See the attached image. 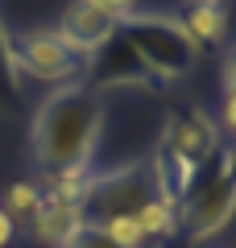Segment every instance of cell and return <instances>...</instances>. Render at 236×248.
<instances>
[{"label": "cell", "mask_w": 236, "mask_h": 248, "mask_svg": "<svg viewBox=\"0 0 236 248\" xmlns=\"http://www.w3.org/2000/svg\"><path fill=\"white\" fill-rule=\"evenodd\" d=\"M37 207H42V186L37 182H13L4 190V199H0V211L13 219V228L17 223H34Z\"/></svg>", "instance_id": "11"}, {"label": "cell", "mask_w": 236, "mask_h": 248, "mask_svg": "<svg viewBox=\"0 0 236 248\" xmlns=\"http://www.w3.org/2000/svg\"><path fill=\"white\" fill-rule=\"evenodd\" d=\"M191 4H216V0H191Z\"/></svg>", "instance_id": "17"}, {"label": "cell", "mask_w": 236, "mask_h": 248, "mask_svg": "<svg viewBox=\"0 0 236 248\" xmlns=\"http://www.w3.org/2000/svg\"><path fill=\"white\" fill-rule=\"evenodd\" d=\"M21 95V71L13 58V29L0 21V104H13Z\"/></svg>", "instance_id": "12"}, {"label": "cell", "mask_w": 236, "mask_h": 248, "mask_svg": "<svg viewBox=\"0 0 236 248\" xmlns=\"http://www.w3.org/2000/svg\"><path fill=\"white\" fill-rule=\"evenodd\" d=\"M96 9H104L112 21H124L129 13H137V0H91Z\"/></svg>", "instance_id": "15"}, {"label": "cell", "mask_w": 236, "mask_h": 248, "mask_svg": "<svg viewBox=\"0 0 236 248\" xmlns=\"http://www.w3.org/2000/svg\"><path fill=\"white\" fill-rule=\"evenodd\" d=\"M153 195H157V182L149 161H124L112 170H91L79 211H83V223H108L116 215H137Z\"/></svg>", "instance_id": "4"}, {"label": "cell", "mask_w": 236, "mask_h": 248, "mask_svg": "<svg viewBox=\"0 0 236 248\" xmlns=\"http://www.w3.org/2000/svg\"><path fill=\"white\" fill-rule=\"evenodd\" d=\"M178 21H183L186 37L195 42V50H211V46H219L228 37V9H224V0H216V4H191Z\"/></svg>", "instance_id": "9"}, {"label": "cell", "mask_w": 236, "mask_h": 248, "mask_svg": "<svg viewBox=\"0 0 236 248\" xmlns=\"http://www.w3.org/2000/svg\"><path fill=\"white\" fill-rule=\"evenodd\" d=\"M87 83L91 91H157L162 83L153 79V75L145 71L137 62V54L129 50V42L120 37V29H116V37L104 46V50H96L87 58Z\"/></svg>", "instance_id": "6"}, {"label": "cell", "mask_w": 236, "mask_h": 248, "mask_svg": "<svg viewBox=\"0 0 236 248\" xmlns=\"http://www.w3.org/2000/svg\"><path fill=\"white\" fill-rule=\"evenodd\" d=\"M116 29H120V21H112L104 9H96L91 0H70L67 9H62L58 25H54V33H58L75 54L91 58L96 50H104L116 37Z\"/></svg>", "instance_id": "7"}, {"label": "cell", "mask_w": 236, "mask_h": 248, "mask_svg": "<svg viewBox=\"0 0 236 248\" xmlns=\"http://www.w3.org/2000/svg\"><path fill=\"white\" fill-rule=\"evenodd\" d=\"M13 236H17V228H13L9 215L0 211V248H9V244H13Z\"/></svg>", "instance_id": "16"}, {"label": "cell", "mask_w": 236, "mask_h": 248, "mask_svg": "<svg viewBox=\"0 0 236 248\" xmlns=\"http://www.w3.org/2000/svg\"><path fill=\"white\" fill-rule=\"evenodd\" d=\"M120 37L129 42V50L137 54V62L157 83L183 79L195 66V58H199L195 42L183 29V21L170 17V13H129L120 21Z\"/></svg>", "instance_id": "2"}, {"label": "cell", "mask_w": 236, "mask_h": 248, "mask_svg": "<svg viewBox=\"0 0 236 248\" xmlns=\"http://www.w3.org/2000/svg\"><path fill=\"white\" fill-rule=\"evenodd\" d=\"M96 228H104V232H108V236H112L120 248H149L133 215H116V219H108V223H96Z\"/></svg>", "instance_id": "13"}, {"label": "cell", "mask_w": 236, "mask_h": 248, "mask_svg": "<svg viewBox=\"0 0 236 248\" xmlns=\"http://www.w3.org/2000/svg\"><path fill=\"white\" fill-rule=\"evenodd\" d=\"M13 58H17L21 79L50 83V87H70L87 79V58L75 54L54 29H25L13 33Z\"/></svg>", "instance_id": "5"}, {"label": "cell", "mask_w": 236, "mask_h": 248, "mask_svg": "<svg viewBox=\"0 0 236 248\" xmlns=\"http://www.w3.org/2000/svg\"><path fill=\"white\" fill-rule=\"evenodd\" d=\"M67 248H120V244H116V240L108 236L104 228H96V223H83V228L70 236V244H67Z\"/></svg>", "instance_id": "14"}, {"label": "cell", "mask_w": 236, "mask_h": 248, "mask_svg": "<svg viewBox=\"0 0 236 248\" xmlns=\"http://www.w3.org/2000/svg\"><path fill=\"white\" fill-rule=\"evenodd\" d=\"M133 219H137V228H141V236H145L149 248H153V244H166V240L178 236V203H174V199H166V195H153L137 215H133Z\"/></svg>", "instance_id": "10"}, {"label": "cell", "mask_w": 236, "mask_h": 248, "mask_svg": "<svg viewBox=\"0 0 236 248\" xmlns=\"http://www.w3.org/2000/svg\"><path fill=\"white\" fill-rule=\"evenodd\" d=\"M83 228V211H79V199H62V195H46L42 190V207H37L34 223H29V232H34L37 244L46 248H67L70 236Z\"/></svg>", "instance_id": "8"}, {"label": "cell", "mask_w": 236, "mask_h": 248, "mask_svg": "<svg viewBox=\"0 0 236 248\" xmlns=\"http://www.w3.org/2000/svg\"><path fill=\"white\" fill-rule=\"evenodd\" d=\"M104 137V95L87 83L54 87L37 104L29 145L42 174L58 170H96V149Z\"/></svg>", "instance_id": "1"}, {"label": "cell", "mask_w": 236, "mask_h": 248, "mask_svg": "<svg viewBox=\"0 0 236 248\" xmlns=\"http://www.w3.org/2000/svg\"><path fill=\"white\" fill-rule=\"evenodd\" d=\"M236 211V182H232V149H219L216 161L195 178V186L178 203V232L191 244H207L232 223Z\"/></svg>", "instance_id": "3"}]
</instances>
